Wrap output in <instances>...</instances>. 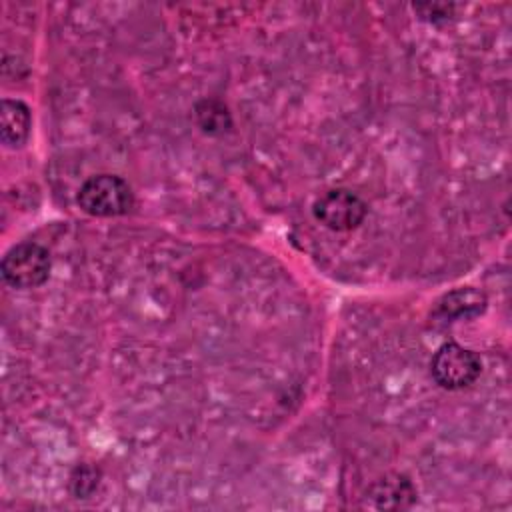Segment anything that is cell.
I'll list each match as a JSON object with an SVG mask.
<instances>
[{
	"label": "cell",
	"mask_w": 512,
	"mask_h": 512,
	"mask_svg": "<svg viewBox=\"0 0 512 512\" xmlns=\"http://www.w3.org/2000/svg\"><path fill=\"white\" fill-rule=\"evenodd\" d=\"M100 484V470L90 464H80L70 474V492L74 498H88Z\"/></svg>",
	"instance_id": "9c48e42d"
},
{
	"label": "cell",
	"mask_w": 512,
	"mask_h": 512,
	"mask_svg": "<svg viewBox=\"0 0 512 512\" xmlns=\"http://www.w3.org/2000/svg\"><path fill=\"white\" fill-rule=\"evenodd\" d=\"M50 254L42 244L20 242L12 246L0 264L2 278L20 290L42 286L50 276Z\"/></svg>",
	"instance_id": "3957f363"
},
{
	"label": "cell",
	"mask_w": 512,
	"mask_h": 512,
	"mask_svg": "<svg viewBox=\"0 0 512 512\" xmlns=\"http://www.w3.org/2000/svg\"><path fill=\"white\" fill-rule=\"evenodd\" d=\"M194 116L198 126L206 134H224L232 128V118L228 108L214 98H204L194 106Z\"/></svg>",
	"instance_id": "ba28073f"
},
{
	"label": "cell",
	"mask_w": 512,
	"mask_h": 512,
	"mask_svg": "<svg viewBox=\"0 0 512 512\" xmlns=\"http://www.w3.org/2000/svg\"><path fill=\"white\" fill-rule=\"evenodd\" d=\"M416 500L418 492L414 482L398 472L374 480L364 494V506L374 510H406L414 506Z\"/></svg>",
	"instance_id": "5b68a950"
},
{
	"label": "cell",
	"mask_w": 512,
	"mask_h": 512,
	"mask_svg": "<svg viewBox=\"0 0 512 512\" xmlns=\"http://www.w3.org/2000/svg\"><path fill=\"white\" fill-rule=\"evenodd\" d=\"M452 4H418L414 6L416 12H420L424 20L428 22H438V20H448L452 16Z\"/></svg>",
	"instance_id": "30bf717a"
},
{
	"label": "cell",
	"mask_w": 512,
	"mask_h": 512,
	"mask_svg": "<svg viewBox=\"0 0 512 512\" xmlns=\"http://www.w3.org/2000/svg\"><path fill=\"white\" fill-rule=\"evenodd\" d=\"M314 218L334 232H348L362 224L368 214L366 202L346 188L322 192L312 204Z\"/></svg>",
	"instance_id": "277c9868"
},
{
	"label": "cell",
	"mask_w": 512,
	"mask_h": 512,
	"mask_svg": "<svg viewBox=\"0 0 512 512\" xmlns=\"http://www.w3.org/2000/svg\"><path fill=\"white\" fill-rule=\"evenodd\" d=\"M486 294L466 286V288H456L448 294H444L434 308V318L444 320V322H456V320H468L476 318L486 310Z\"/></svg>",
	"instance_id": "8992f818"
},
{
	"label": "cell",
	"mask_w": 512,
	"mask_h": 512,
	"mask_svg": "<svg viewBox=\"0 0 512 512\" xmlns=\"http://www.w3.org/2000/svg\"><path fill=\"white\" fill-rule=\"evenodd\" d=\"M32 130V112L22 100L6 98L0 104V138L8 148L26 144Z\"/></svg>",
	"instance_id": "52a82bcc"
},
{
	"label": "cell",
	"mask_w": 512,
	"mask_h": 512,
	"mask_svg": "<svg viewBox=\"0 0 512 512\" xmlns=\"http://www.w3.org/2000/svg\"><path fill=\"white\" fill-rule=\"evenodd\" d=\"M76 202L82 212L96 218L122 216L134 206L130 184L116 174H96L82 182Z\"/></svg>",
	"instance_id": "6da1fadb"
},
{
	"label": "cell",
	"mask_w": 512,
	"mask_h": 512,
	"mask_svg": "<svg viewBox=\"0 0 512 512\" xmlns=\"http://www.w3.org/2000/svg\"><path fill=\"white\" fill-rule=\"evenodd\" d=\"M430 372L438 386L446 390H462L478 380L482 360L474 350L464 348L458 342H446L434 352Z\"/></svg>",
	"instance_id": "7a4b0ae2"
}]
</instances>
